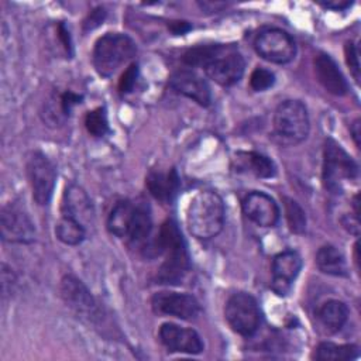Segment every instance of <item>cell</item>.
Segmentation results:
<instances>
[{
    "label": "cell",
    "mask_w": 361,
    "mask_h": 361,
    "mask_svg": "<svg viewBox=\"0 0 361 361\" xmlns=\"http://www.w3.org/2000/svg\"><path fill=\"white\" fill-rule=\"evenodd\" d=\"M135 54L137 45L131 37L121 32H107L96 41L92 62L102 78H109Z\"/></svg>",
    "instance_id": "3957f363"
},
{
    "label": "cell",
    "mask_w": 361,
    "mask_h": 361,
    "mask_svg": "<svg viewBox=\"0 0 361 361\" xmlns=\"http://www.w3.org/2000/svg\"><path fill=\"white\" fill-rule=\"evenodd\" d=\"M314 73L320 85L334 96H344L348 92V83L338 69L336 61L324 52H320L314 58Z\"/></svg>",
    "instance_id": "ac0fdd59"
},
{
    "label": "cell",
    "mask_w": 361,
    "mask_h": 361,
    "mask_svg": "<svg viewBox=\"0 0 361 361\" xmlns=\"http://www.w3.org/2000/svg\"><path fill=\"white\" fill-rule=\"evenodd\" d=\"M302 268V258L296 251L286 250L276 254L272 259V290L285 296L292 286V282L296 279Z\"/></svg>",
    "instance_id": "9a60e30c"
},
{
    "label": "cell",
    "mask_w": 361,
    "mask_h": 361,
    "mask_svg": "<svg viewBox=\"0 0 361 361\" xmlns=\"http://www.w3.org/2000/svg\"><path fill=\"white\" fill-rule=\"evenodd\" d=\"M151 307L157 314L173 316L180 320H195L200 314L197 299L185 292H157L151 298Z\"/></svg>",
    "instance_id": "7c38bea8"
},
{
    "label": "cell",
    "mask_w": 361,
    "mask_h": 361,
    "mask_svg": "<svg viewBox=\"0 0 361 361\" xmlns=\"http://www.w3.org/2000/svg\"><path fill=\"white\" fill-rule=\"evenodd\" d=\"M358 241L354 244V262H355V267L358 269Z\"/></svg>",
    "instance_id": "74e56055"
},
{
    "label": "cell",
    "mask_w": 361,
    "mask_h": 361,
    "mask_svg": "<svg viewBox=\"0 0 361 361\" xmlns=\"http://www.w3.org/2000/svg\"><path fill=\"white\" fill-rule=\"evenodd\" d=\"M226 209L221 196L214 190H200L189 202L186 226L189 233L199 240L216 237L224 226Z\"/></svg>",
    "instance_id": "7a4b0ae2"
},
{
    "label": "cell",
    "mask_w": 361,
    "mask_h": 361,
    "mask_svg": "<svg viewBox=\"0 0 361 361\" xmlns=\"http://www.w3.org/2000/svg\"><path fill=\"white\" fill-rule=\"evenodd\" d=\"M56 35H58L59 42L62 44V48L65 49V54L68 56H72V54H73V44H72V38H71L69 30L66 28L65 23H58V25H56Z\"/></svg>",
    "instance_id": "1f68e13d"
},
{
    "label": "cell",
    "mask_w": 361,
    "mask_h": 361,
    "mask_svg": "<svg viewBox=\"0 0 361 361\" xmlns=\"http://www.w3.org/2000/svg\"><path fill=\"white\" fill-rule=\"evenodd\" d=\"M261 309L247 292L233 293L224 305V319L230 329L243 337L252 336L261 324Z\"/></svg>",
    "instance_id": "8992f818"
},
{
    "label": "cell",
    "mask_w": 361,
    "mask_h": 361,
    "mask_svg": "<svg viewBox=\"0 0 361 361\" xmlns=\"http://www.w3.org/2000/svg\"><path fill=\"white\" fill-rule=\"evenodd\" d=\"M350 133L353 135V140H354L357 148H360V118H355L353 121V124L350 126Z\"/></svg>",
    "instance_id": "8d00e7d4"
},
{
    "label": "cell",
    "mask_w": 361,
    "mask_h": 361,
    "mask_svg": "<svg viewBox=\"0 0 361 361\" xmlns=\"http://www.w3.org/2000/svg\"><path fill=\"white\" fill-rule=\"evenodd\" d=\"M85 127L93 137H103L109 133V120L104 107H96L86 113Z\"/></svg>",
    "instance_id": "4316f807"
},
{
    "label": "cell",
    "mask_w": 361,
    "mask_h": 361,
    "mask_svg": "<svg viewBox=\"0 0 361 361\" xmlns=\"http://www.w3.org/2000/svg\"><path fill=\"white\" fill-rule=\"evenodd\" d=\"M316 265L319 271L331 276H348V267L343 252L331 245H322L316 252Z\"/></svg>",
    "instance_id": "603a6c76"
},
{
    "label": "cell",
    "mask_w": 361,
    "mask_h": 361,
    "mask_svg": "<svg viewBox=\"0 0 361 361\" xmlns=\"http://www.w3.org/2000/svg\"><path fill=\"white\" fill-rule=\"evenodd\" d=\"M142 255L152 258L164 255V261L158 269L157 281L165 285H178L183 281L190 269L186 243L175 220L166 219Z\"/></svg>",
    "instance_id": "6da1fadb"
},
{
    "label": "cell",
    "mask_w": 361,
    "mask_h": 361,
    "mask_svg": "<svg viewBox=\"0 0 361 361\" xmlns=\"http://www.w3.org/2000/svg\"><path fill=\"white\" fill-rule=\"evenodd\" d=\"M138 72H140V69L135 62H133L127 66V69L123 72V75L118 80V90L121 93H130L134 89V86L137 83Z\"/></svg>",
    "instance_id": "f546056e"
},
{
    "label": "cell",
    "mask_w": 361,
    "mask_h": 361,
    "mask_svg": "<svg viewBox=\"0 0 361 361\" xmlns=\"http://www.w3.org/2000/svg\"><path fill=\"white\" fill-rule=\"evenodd\" d=\"M341 223H343L344 228H345L348 233H351V234H354V235H358V234H360V221H358V217H357V216H354V217H351V216H344L343 220H341Z\"/></svg>",
    "instance_id": "836d02e7"
},
{
    "label": "cell",
    "mask_w": 361,
    "mask_h": 361,
    "mask_svg": "<svg viewBox=\"0 0 361 361\" xmlns=\"http://www.w3.org/2000/svg\"><path fill=\"white\" fill-rule=\"evenodd\" d=\"M235 168L240 172H248L257 178H272L276 173V166L272 159L255 151H240L234 158Z\"/></svg>",
    "instance_id": "44dd1931"
},
{
    "label": "cell",
    "mask_w": 361,
    "mask_h": 361,
    "mask_svg": "<svg viewBox=\"0 0 361 361\" xmlns=\"http://www.w3.org/2000/svg\"><path fill=\"white\" fill-rule=\"evenodd\" d=\"M169 87L197 104L207 107L212 103V92L207 82L190 69L175 71L169 76Z\"/></svg>",
    "instance_id": "5bb4252c"
},
{
    "label": "cell",
    "mask_w": 361,
    "mask_h": 361,
    "mask_svg": "<svg viewBox=\"0 0 361 361\" xmlns=\"http://www.w3.org/2000/svg\"><path fill=\"white\" fill-rule=\"evenodd\" d=\"M161 344L169 353L200 354L204 348L199 333L189 327H182L175 323H162L158 330Z\"/></svg>",
    "instance_id": "4fadbf2b"
},
{
    "label": "cell",
    "mask_w": 361,
    "mask_h": 361,
    "mask_svg": "<svg viewBox=\"0 0 361 361\" xmlns=\"http://www.w3.org/2000/svg\"><path fill=\"white\" fill-rule=\"evenodd\" d=\"M61 296L66 306L79 317L94 323L100 319V309L96 299L86 288V285L73 275H65L61 279Z\"/></svg>",
    "instance_id": "8fae6325"
},
{
    "label": "cell",
    "mask_w": 361,
    "mask_h": 361,
    "mask_svg": "<svg viewBox=\"0 0 361 361\" xmlns=\"http://www.w3.org/2000/svg\"><path fill=\"white\" fill-rule=\"evenodd\" d=\"M168 28L173 34H185L186 31L190 30V24L188 21H171L168 24Z\"/></svg>",
    "instance_id": "d590c367"
},
{
    "label": "cell",
    "mask_w": 361,
    "mask_h": 361,
    "mask_svg": "<svg viewBox=\"0 0 361 361\" xmlns=\"http://www.w3.org/2000/svg\"><path fill=\"white\" fill-rule=\"evenodd\" d=\"M1 238L8 243L30 244L35 240V226L25 209L18 203H8L0 213Z\"/></svg>",
    "instance_id": "30bf717a"
},
{
    "label": "cell",
    "mask_w": 361,
    "mask_h": 361,
    "mask_svg": "<svg viewBox=\"0 0 361 361\" xmlns=\"http://www.w3.org/2000/svg\"><path fill=\"white\" fill-rule=\"evenodd\" d=\"M358 357V347L355 344H336L323 341L313 353L317 361H348Z\"/></svg>",
    "instance_id": "cb8c5ba5"
},
{
    "label": "cell",
    "mask_w": 361,
    "mask_h": 361,
    "mask_svg": "<svg viewBox=\"0 0 361 361\" xmlns=\"http://www.w3.org/2000/svg\"><path fill=\"white\" fill-rule=\"evenodd\" d=\"M206 75L220 86L237 83L245 69V61L233 44H216V48L204 65Z\"/></svg>",
    "instance_id": "52a82bcc"
},
{
    "label": "cell",
    "mask_w": 361,
    "mask_h": 361,
    "mask_svg": "<svg viewBox=\"0 0 361 361\" xmlns=\"http://www.w3.org/2000/svg\"><path fill=\"white\" fill-rule=\"evenodd\" d=\"M285 216L289 226V230L295 234H302L306 230V214L302 206L292 197H283Z\"/></svg>",
    "instance_id": "484cf974"
},
{
    "label": "cell",
    "mask_w": 361,
    "mask_h": 361,
    "mask_svg": "<svg viewBox=\"0 0 361 361\" xmlns=\"http://www.w3.org/2000/svg\"><path fill=\"white\" fill-rule=\"evenodd\" d=\"M92 214L93 207L86 192L76 185H69L62 197V216L73 217L82 223V220L92 219Z\"/></svg>",
    "instance_id": "ffe728a7"
},
{
    "label": "cell",
    "mask_w": 361,
    "mask_h": 361,
    "mask_svg": "<svg viewBox=\"0 0 361 361\" xmlns=\"http://www.w3.org/2000/svg\"><path fill=\"white\" fill-rule=\"evenodd\" d=\"M358 176L357 162L333 138H327L323 149L322 179L324 188L331 193H341L343 183Z\"/></svg>",
    "instance_id": "5b68a950"
},
{
    "label": "cell",
    "mask_w": 361,
    "mask_h": 361,
    "mask_svg": "<svg viewBox=\"0 0 361 361\" xmlns=\"http://www.w3.org/2000/svg\"><path fill=\"white\" fill-rule=\"evenodd\" d=\"M255 52L272 63H288L296 55V42L293 37L282 28L267 27L254 38Z\"/></svg>",
    "instance_id": "9c48e42d"
},
{
    "label": "cell",
    "mask_w": 361,
    "mask_h": 361,
    "mask_svg": "<svg viewBox=\"0 0 361 361\" xmlns=\"http://www.w3.org/2000/svg\"><path fill=\"white\" fill-rule=\"evenodd\" d=\"M275 83V75L269 69H265L262 66L255 68L250 75V86L255 92H264L269 87H272Z\"/></svg>",
    "instance_id": "83f0119b"
},
{
    "label": "cell",
    "mask_w": 361,
    "mask_h": 361,
    "mask_svg": "<svg viewBox=\"0 0 361 361\" xmlns=\"http://www.w3.org/2000/svg\"><path fill=\"white\" fill-rule=\"evenodd\" d=\"M274 134L282 144H298L307 138L309 113L300 100H283L274 111Z\"/></svg>",
    "instance_id": "277c9868"
},
{
    "label": "cell",
    "mask_w": 361,
    "mask_h": 361,
    "mask_svg": "<svg viewBox=\"0 0 361 361\" xmlns=\"http://www.w3.org/2000/svg\"><path fill=\"white\" fill-rule=\"evenodd\" d=\"M145 186L148 192L161 203H172L178 196L180 179L175 168L168 171L154 169L145 176Z\"/></svg>",
    "instance_id": "d6986e66"
},
{
    "label": "cell",
    "mask_w": 361,
    "mask_h": 361,
    "mask_svg": "<svg viewBox=\"0 0 361 361\" xmlns=\"http://www.w3.org/2000/svg\"><path fill=\"white\" fill-rule=\"evenodd\" d=\"M243 213L259 227H274L279 220V207L267 193L250 192L243 200Z\"/></svg>",
    "instance_id": "2e32d148"
},
{
    "label": "cell",
    "mask_w": 361,
    "mask_h": 361,
    "mask_svg": "<svg viewBox=\"0 0 361 361\" xmlns=\"http://www.w3.org/2000/svg\"><path fill=\"white\" fill-rule=\"evenodd\" d=\"M27 176L32 199L39 206H47L54 195L56 183V168L41 151H34L27 158Z\"/></svg>",
    "instance_id": "ba28073f"
},
{
    "label": "cell",
    "mask_w": 361,
    "mask_h": 361,
    "mask_svg": "<svg viewBox=\"0 0 361 361\" xmlns=\"http://www.w3.org/2000/svg\"><path fill=\"white\" fill-rule=\"evenodd\" d=\"M142 204H135L131 200H120L117 202L109 217H107V228L109 231L128 243L137 228Z\"/></svg>",
    "instance_id": "e0dca14e"
},
{
    "label": "cell",
    "mask_w": 361,
    "mask_h": 361,
    "mask_svg": "<svg viewBox=\"0 0 361 361\" xmlns=\"http://www.w3.org/2000/svg\"><path fill=\"white\" fill-rule=\"evenodd\" d=\"M319 4L322 7H324V8L341 11V10L348 8L353 4V1H348V0H330V1H319Z\"/></svg>",
    "instance_id": "e575fe53"
},
{
    "label": "cell",
    "mask_w": 361,
    "mask_h": 361,
    "mask_svg": "<svg viewBox=\"0 0 361 361\" xmlns=\"http://www.w3.org/2000/svg\"><path fill=\"white\" fill-rule=\"evenodd\" d=\"M316 317L326 331L337 333L347 323L348 307L343 300L330 299L320 305L316 312Z\"/></svg>",
    "instance_id": "7402d4cb"
},
{
    "label": "cell",
    "mask_w": 361,
    "mask_h": 361,
    "mask_svg": "<svg viewBox=\"0 0 361 361\" xmlns=\"http://www.w3.org/2000/svg\"><path fill=\"white\" fill-rule=\"evenodd\" d=\"M58 96H59L61 107H62L63 113L66 114V117H69L72 109H73L75 106L80 104V103H82V99H83L82 94H78V93H75V92H72V90H65V92L59 93Z\"/></svg>",
    "instance_id": "4dcf8cb0"
},
{
    "label": "cell",
    "mask_w": 361,
    "mask_h": 361,
    "mask_svg": "<svg viewBox=\"0 0 361 361\" xmlns=\"http://www.w3.org/2000/svg\"><path fill=\"white\" fill-rule=\"evenodd\" d=\"M104 17H106V11H104L103 7L94 8L93 11L89 13L87 18H86L85 23H83L85 30H93V28H96L97 25H100V23L104 20Z\"/></svg>",
    "instance_id": "d6a6232c"
},
{
    "label": "cell",
    "mask_w": 361,
    "mask_h": 361,
    "mask_svg": "<svg viewBox=\"0 0 361 361\" xmlns=\"http://www.w3.org/2000/svg\"><path fill=\"white\" fill-rule=\"evenodd\" d=\"M358 47L353 41H347L344 45V56L345 63L355 79L357 83H360V56H358Z\"/></svg>",
    "instance_id": "f1b7e54d"
},
{
    "label": "cell",
    "mask_w": 361,
    "mask_h": 361,
    "mask_svg": "<svg viewBox=\"0 0 361 361\" xmlns=\"http://www.w3.org/2000/svg\"><path fill=\"white\" fill-rule=\"evenodd\" d=\"M56 238L66 245H78L85 240V226L73 217L62 216L55 224Z\"/></svg>",
    "instance_id": "d4e9b609"
}]
</instances>
